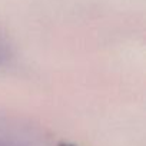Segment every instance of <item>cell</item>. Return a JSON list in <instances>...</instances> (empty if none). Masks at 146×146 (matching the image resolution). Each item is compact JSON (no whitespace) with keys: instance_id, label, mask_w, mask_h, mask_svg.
Instances as JSON below:
<instances>
[{"instance_id":"cell-1","label":"cell","mask_w":146,"mask_h":146,"mask_svg":"<svg viewBox=\"0 0 146 146\" xmlns=\"http://www.w3.org/2000/svg\"><path fill=\"white\" fill-rule=\"evenodd\" d=\"M0 146H53L37 129L19 120L0 116Z\"/></svg>"},{"instance_id":"cell-3","label":"cell","mask_w":146,"mask_h":146,"mask_svg":"<svg viewBox=\"0 0 146 146\" xmlns=\"http://www.w3.org/2000/svg\"><path fill=\"white\" fill-rule=\"evenodd\" d=\"M56 146H73V145H70V143H59Z\"/></svg>"},{"instance_id":"cell-2","label":"cell","mask_w":146,"mask_h":146,"mask_svg":"<svg viewBox=\"0 0 146 146\" xmlns=\"http://www.w3.org/2000/svg\"><path fill=\"white\" fill-rule=\"evenodd\" d=\"M10 44L3 33H0V64H3L5 62L9 60L10 57Z\"/></svg>"}]
</instances>
